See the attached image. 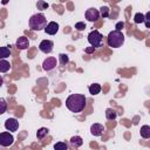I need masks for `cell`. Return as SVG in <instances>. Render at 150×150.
<instances>
[{"label":"cell","mask_w":150,"mask_h":150,"mask_svg":"<svg viewBox=\"0 0 150 150\" xmlns=\"http://www.w3.org/2000/svg\"><path fill=\"white\" fill-rule=\"evenodd\" d=\"M86 97L82 94H71L66 100V107L71 112H81L86 107Z\"/></svg>","instance_id":"cell-1"},{"label":"cell","mask_w":150,"mask_h":150,"mask_svg":"<svg viewBox=\"0 0 150 150\" xmlns=\"http://www.w3.org/2000/svg\"><path fill=\"white\" fill-rule=\"evenodd\" d=\"M47 19L42 13H38L30 16L29 19V28L32 30H41L47 27Z\"/></svg>","instance_id":"cell-2"},{"label":"cell","mask_w":150,"mask_h":150,"mask_svg":"<svg viewBox=\"0 0 150 150\" xmlns=\"http://www.w3.org/2000/svg\"><path fill=\"white\" fill-rule=\"evenodd\" d=\"M124 43V35L122 32L112 30L108 34V45L111 48H118Z\"/></svg>","instance_id":"cell-3"},{"label":"cell","mask_w":150,"mask_h":150,"mask_svg":"<svg viewBox=\"0 0 150 150\" xmlns=\"http://www.w3.org/2000/svg\"><path fill=\"white\" fill-rule=\"evenodd\" d=\"M102 40H103V35H102L98 30H96V29L91 30V32L88 34V42H89V43L91 45V47H94V48L101 47V46H102Z\"/></svg>","instance_id":"cell-4"},{"label":"cell","mask_w":150,"mask_h":150,"mask_svg":"<svg viewBox=\"0 0 150 150\" xmlns=\"http://www.w3.org/2000/svg\"><path fill=\"white\" fill-rule=\"evenodd\" d=\"M13 142H14V137L12 134L6 132V131L0 134V144L2 146H9L13 144Z\"/></svg>","instance_id":"cell-5"},{"label":"cell","mask_w":150,"mask_h":150,"mask_svg":"<svg viewBox=\"0 0 150 150\" xmlns=\"http://www.w3.org/2000/svg\"><path fill=\"white\" fill-rule=\"evenodd\" d=\"M53 47H54V43H53V41H50V40H42V41L40 42V45H39V49H40L42 53H45V54L52 53Z\"/></svg>","instance_id":"cell-6"},{"label":"cell","mask_w":150,"mask_h":150,"mask_svg":"<svg viewBox=\"0 0 150 150\" xmlns=\"http://www.w3.org/2000/svg\"><path fill=\"white\" fill-rule=\"evenodd\" d=\"M84 15H86V19L88 21L94 22V21H96L100 18V12L96 8H89V9L86 11V14Z\"/></svg>","instance_id":"cell-7"},{"label":"cell","mask_w":150,"mask_h":150,"mask_svg":"<svg viewBox=\"0 0 150 150\" xmlns=\"http://www.w3.org/2000/svg\"><path fill=\"white\" fill-rule=\"evenodd\" d=\"M56 64H57V61H56V59L55 57H53V56H50V57H47L45 61H43V63H42V68L45 69V70H52V69H54L55 67H56Z\"/></svg>","instance_id":"cell-8"},{"label":"cell","mask_w":150,"mask_h":150,"mask_svg":"<svg viewBox=\"0 0 150 150\" xmlns=\"http://www.w3.org/2000/svg\"><path fill=\"white\" fill-rule=\"evenodd\" d=\"M5 128L8 131H16L19 128V122L16 118H7L5 122Z\"/></svg>","instance_id":"cell-9"},{"label":"cell","mask_w":150,"mask_h":150,"mask_svg":"<svg viewBox=\"0 0 150 150\" xmlns=\"http://www.w3.org/2000/svg\"><path fill=\"white\" fill-rule=\"evenodd\" d=\"M103 131H104V127L100 123H94L90 127V132L93 136H101L103 134Z\"/></svg>","instance_id":"cell-10"},{"label":"cell","mask_w":150,"mask_h":150,"mask_svg":"<svg viewBox=\"0 0 150 150\" xmlns=\"http://www.w3.org/2000/svg\"><path fill=\"white\" fill-rule=\"evenodd\" d=\"M57 30H59V25H57L55 21L48 22V25H47V27H46V29H45V32H46L47 34H49V35H55V34L57 33Z\"/></svg>","instance_id":"cell-11"},{"label":"cell","mask_w":150,"mask_h":150,"mask_svg":"<svg viewBox=\"0 0 150 150\" xmlns=\"http://www.w3.org/2000/svg\"><path fill=\"white\" fill-rule=\"evenodd\" d=\"M16 48L18 49H27L28 47H29V41H28V39L26 38V36H20L18 40H16Z\"/></svg>","instance_id":"cell-12"},{"label":"cell","mask_w":150,"mask_h":150,"mask_svg":"<svg viewBox=\"0 0 150 150\" xmlns=\"http://www.w3.org/2000/svg\"><path fill=\"white\" fill-rule=\"evenodd\" d=\"M70 144H71V146H74V148H80V146L83 144V139H82V137H80V136H73V137L70 138Z\"/></svg>","instance_id":"cell-13"},{"label":"cell","mask_w":150,"mask_h":150,"mask_svg":"<svg viewBox=\"0 0 150 150\" xmlns=\"http://www.w3.org/2000/svg\"><path fill=\"white\" fill-rule=\"evenodd\" d=\"M11 69V63L8 61H6L5 59H1L0 60V71L1 73H6Z\"/></svg>","instance_id":"cell-14"},{"label":"cell","mask_w":150,"mask_h":150,"mask_svg":"<svg viewBox=\"0 0 150 150\" xmlns=\"http://www.w3.org/2000/svg\"><path fill=\"white\" fill-rule=\"evenodd\" d=\"M105 117H107V120H109V121H114V120L117 117V112H116L112 108H108V109L105 110Z\"/></svg>","instance_id":"cell-15"},{"label":"cell","mask_w":150,"mask_h":150,"mask_svg":"<svg viewBox=\"0 0 150 150\" xmlns=\"http://www.w3.org/2000/svg\"><path fill=\"white\" fill-rule=\"evenodd\" d=\"M139 132H141V136H142L143 138H150V127H149V125H143V127H141Z\"/></svg>","instance_id":"cell-16"},{"label":"cell","mask_w":150,"mask_h":150,"mask_svg":"<svg viewBox=\"0 0 150 150\" xmlns=\"http://www.w3.org/2000/svg\"><path fill=\"white\" fill-rule=\"evenodd\" d=\"M100 91H101V86L98 83H94L89 86V93L91 95H97Z\"/></svg>","instance_id":"cell-17"},{"label":"cell","mask_w":150,"mask_h":150,"mask_svg":"<svg viewBox=\"0 0 150 150\" xmlns=\"http://www.w3.org/2000/svg\"><path fill=\"white\" fill-rule=\"evenodd\" d=\"M11 55V48L9 47H1L0 48V57L1 59H5V57H8Z\"/></svg>","instance_id":"cell-18"},{"label":"cell","mask_w":150,"mask_h":150,"mask_svg":"<svg viewBox=\"0 0 150 150\" xmlns=\"http://www.w3.org/2000/svg\"><path fill=\"white\" fill-rule=\"evenodd\" d=\"M48 129L47 128H40L39 130H38V132H36V137H38V139H42V138H45L47 135H48Z\"/></svg>","instance_id":"cell-19"},{"label":"cell","mask_w":150,"mask_h":150,"mask_svg":"<svg viewBox=\"0 0 150 150\" xmlns=\"http://www.w3.org/2000/svg\"><path fill=\"white\" fill-rule=\"evenodd\" d=\"M134 21H135V23H144V21H145L144 14H142V13H136L135 16H134Z\"/></svg>","instance_id":"cell-20"},{"label":"cell","mask_w":150,"mask_h":150,"mask_svg":"<svg viewBox=\"0 0 150 150\" xmlns=\"http://www.w3.org/2000/svg\"><path fill=\"white\" fill-rule=\"evenodd\" d=\"M109 12H110V9H109V7H107V6H102V7L100 8V15H101L102 18H108V16H109Z\"/></svg>","instance_id":"cell-21"},{"label":"cell","mask_w":150,"mask_h":150,"mask_svg":"<svg viewBox=\"0 0 150 150\" xmlns=\"http://www.w3.org/2000/svg\"><path fill=\"white\" fill-rule=\"evenodd\" d=\"M54 150H68V145L64 142H57L54 145Z\"/></svg>","instance_id":"cell-22"},{"label":"cell","mask_w":150,"mask_h":150,"mask_svg":"<svg viewBox=\"0 0 150 150\" xmlns=\"http://www.w3.org/2000/svg\"><path fill=\"white\" fill-rule=\"evenodd\" d=\"M36 7H38V9L43 11V9H47V8L49 7V5H48V2H46V1H43V0H40V1L36 2Z\"/></svg>","instance_id":"cell-23"},{"label":"cell","mask_w":150,"mask_h":150,"mask_svg":"<svg viewBox=\"0 0 150 150\" xmlns=\"http://www.w3.org/2000/svg\"><path fill=\"white\" fill-rule=\"evenodd\" d=\"M59 60H60V63L61 64H67L69 62V57L67 54H60L59 55Z\"/></svg>","instance_id":"cell-24"},{"label":"cell","mask_w":150,"mask_h":150,"mask_svg":"<svg viewBox=\"0 0 150 150\" xmlns=\"http://www.w3.org/2000/svg\"><path fill=\"white\" fill-rule=\"evenodd\" d=\"M75 28L77 29V30H84L86 29V23L84 22H76L75 23Z\"/></svg>","instance_id":"cell-25"},{"label":"cell","mask_w":150,"mask_h":150,"mask_svg":"<svg viewBox=\"0 0 150 150\" xmlns=\"http://www.w3.org/2000/svg\"><path fill=\"white\" fill-rule=\"evenodd\" d=\"M144 16H145V21H144L145 27H146V28H150V11H149L146 14H144Z\"/></svg>","instance_id":"cell-26"},{"label":"cell","mask_w":150,"mask_h":150,"mask_svg":"<svg viewBox=\"0 0 150 150\" xmlns=\"http://www.w3.org/2000/svg\"><path fill=\"white\" fill-rule=\"evenodd\" d=\"M0 104H1L0 114H4V112L6 111V101H5V98H1V100H0Z\"/></svg>","instance_id":"cell-27"},{"label":"cell","mask_w":150,"mask_h":150,"mask_svg":"<svg viewBox=\"0 0 150 150\" xmlns=\"http://www.w3.org/2000/svg\"><path fill=\"white\" fill-rule=\"evenodd\" d=\"M123 27H124V22H123V21H118V22L116 23V26H115L116 30H118V32H122Z\"/></svg>","instance_id":"cell-28"},{"label":"cell","mask_w":150,"mask_h":150,"mask_svg":"<svg viewBox=\"0 0 150 150\" xmlns=\"http://www.w3.org/2000/svg\"><path fill=\"white\" fill-rule=\"evenodd\" d=\"M94 49H95L94 47H88V48H86V50H84V52H86L87 54H90V53H93V52H94Z\"/></svg>","instance_id":"cell-29"}]
</instances>
